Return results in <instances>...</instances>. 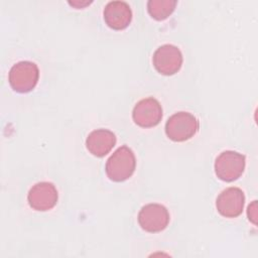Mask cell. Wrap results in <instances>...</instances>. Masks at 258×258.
Wrapping results in <instances>:
<instances>
[{"instance_id":"cell-1","label":"cell","mask_w":258,"mask_h":258,"mask_svg":"<svg viewBox=\"0 0 258 258\" xmlns=\"http://www.w3.org/2000/svg\"><path fill=\"white\" fill-rule=\"evenodd\" d=\"M136 158L131 148L126 145L120 146L108 158L106 162L107 176L113 181H124L134 172Z\"/></svg>"},{"instance_id":"cell-4","label":"cell","mask_w":258,"mask_h":258,"mask_svg":"<svg viewBox=\"0 0 258 258\" xmlns=\"http://www.w3.org/2000/svg\"><path fill=\"white\" fill-rule=\"evenodd\" d=\"M246 165L245 155L233 150L220 153L215 161L216 175L224 181H234L244 172Z\"/></svg>"},{"instance_id":"cell-13","label":"cell","mask_w":258,"mask_h":258,"mask_svg":"<svg viewBox=\"0 0 258 258\" xmlns=\"http://www.w3.org/2000/svg\"><path fill=\"white\" fill-rule=\"evenodd\" d=\"M247 215H248L249 221H251L253 224H256V219H257V202L256 201H253V203L249 205Z\"/></svg>"},{"instance_id":"cell-3","label":"cell","mask_w":258,"mask_h":258,"mask_svg":"<svg viewBox=\"0 0 258 258\" xmlns=\"http://www.w3.org/2000/svg\"><path fill=\"white\" fill-rule=\"evenodd\" d=\"M38 78L39 70L37 64L29 60L16 62L12 66L8 75L11 88L18 93L30 92L36 86Z\"/></svg>"},{"instance_id":"cell-14","label":"cell","mask_w":258,"mask_h":258,"mask_svg":"<svg viewBox=\"0 0 258 258\" xmlns=\"http://www.w3.org/2000/svg\"><path fill=\"white\" fill-rule=\"evenodd\" d=\"M71 5H73V6H76V7H78V8H82V7H84V6H86V5H88V4H90V2H84V3H80V2H78V1H76V2H69Z\"/></svg>"},{"instance_id":"cell-9","label":"cell","mask_w":258,"mask_h":258,"mask_svg":"<svg viewBox=\"0 0 258 258\" xmlns=\"http://www.w3.org/2000/svg\"><path fill=\"white\" fill-rule=\"evenodd\" d=\"M245 196L239 187H228L221 191L216 201L218 212L226 218H236L243 212Z\"/></svg>"},{"instance_id":"cell-8","label":"cell","mask_w":258,"mask_h":258,"mask_svg":"<svg viewBox=\"0 0 258 258\" xmlns=\"http://www.w3.org/2000/svg\"><path fill=\"white\" fill-rule=\"evenodd\" d=\"M58 195L53 183L40 181L35 183L28 192L27 200L29 206L35 211H48L52 209L57 202Z\"/></svg>"},{"instance_id":"cell-10","label":"cell","mask_w":258,"mask_h":258,"mask_svg":"<svg viewBox=\"0 0 258 258\" xmlns=\"http://www.w3.org/2000/svg\"><path fill=\"white\" fill-rule=\"evenodd\" d=\"M106 24L115 30L125 29L131 22L132 11L125 1H111L104 8Z\"/></svg>"},{"instance_id":"cell-12","label":"cell","mask_w":258,"mask_h":258,"mask_svg":"<svg viewBox=\"0 0 258 258\" xmlns=\"http://www.w3.org/2000/svg\"><path fill=\"white\" fill-rule=\"evenodd\" d=\"M176 3L175 0H149L147 10L152 18L164 20L173 12Z\"/></svg>"},{"instance_id":"cell-5","label":"cell","mask_w":258,"mask_h":258,"mask_svg":"<svg viewBox=\"0 0 258 258\" xmlns=\"http://www.w3.org/2000/svg\"><path fill=\"white\" fill-rule=\"evenodd\" d=\"M138 223L146 232H161L169 223V213L160 204H148L143 206L139 211Z\"/></svg>"},{"instance_id":"cell-11","label":"cell","mask_w":258,"mask_h":258,"mask_svg":"<svg viewBox=\"0 0 258 258\" xmlns=\"http://www.w3.org/2000/svg\"><path fill=\"white\" fill-rule=\"evenodd\" d=\"M116 144L115 134L108 129H96L92 131L86 140L87 149L95 156L102 157L111 151Z\"/></svg>"},{"instance_id":"cell-2","label":"cell","mask_w":258,"mask_h":258,"mask_svg":"<svg viewBox=\"0 0 258 258\" xmlns=\"http://www.w3.org/2000/svg\"><path fill=\"white\" fill-rule=\"evenodd\" d=\"M200 123L191 113L180 111L171 115L165 124L167 137L175 142L190 139L199 131Z\"/></svg>"},{"instance_id":"cell-7","label":"cell","mask_w":258,"mask_h":258,"mask_svg":"<svg viewBox=\"0 0 258 258\" xmlns=\"http://www.w3.org/2000/svg\"><path fill=\"white\" fill-rule=\"evenodd\" d=\"M132 118L140 127L149 128L156 126L162 118L161 105L152 97L142 99L135 105Z\"/></svg>"},{"instance_id":"cell-6","label":"cell","mask_w":258,"mask_h":258,"mask_svg":"<svg viewBox=\"0 0 258 258\" xmlns=\"http://www.w3.org/2000/svg\"><path fill=\"white\" fill-rule=\"evenodd\" d=\"M152 61L159 74L171 76L180 70L182 54L177 46L173 44H163L154 51Z\"/></svg>"}]
</instances>
